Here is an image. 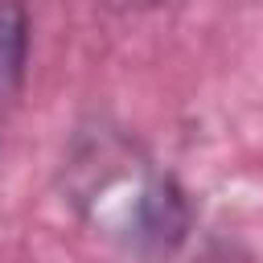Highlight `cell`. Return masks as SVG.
Returning a JSON list of instances; mask_svg holds the SVG:
<instances>
[{
    "instance_id": "cell-2",
    "label": "cell",
    "mask_w": 263,
    "mask_h": 263,
    "mask_svg": "<svg viewBox=\"0 0 263 263\" xmlns=\"http://www.w3.org/2000/svg\"><path fill=\"white\" fill-rule=\"evenodd\" d=\"M29 62V12L25 0H0V107L16 99Z\"/></svg>"
},
{
    "instance_id": "cell-3",
    "label": "cell",
    "mask_w": 263,
    "mask_h": 263,
    "mask_svg": "<svg viewBox=\"0 0 263 263\" xmlns=\"http://www.w3.org/2000/svg\"><path fill=\"white\" fill-rule=\"evenodd\" d=\"M201 263H242V255H238L234 247H226V242H214V247L205 251Z\"/></svg>"
},
{
    "instance_id": "cell-1",
    "label": "cell",
    "mask_w": 263,
    "mask_h": 263,
    "mask_svg": "<svg viewBox=\"0 0 263 263\" xmlns=\"http://www.w3.org/2000/svg\"><path fill=\"white\" fill-rule=\"evenodd\" d=\"M189 222H193V214H189V201H185V189L177 185V177L152 173L136 189V201L127 210V238L144 259H164L185 242Z\"/></svg>"
},
{
    "instance_id": "cell-4",
    "label": "cell",
    "mask_w": 263,
    "mask_h": 263,
    "mask_svg": "<svg viewBox=\"0 0 263 263\" xmlns=\"http://www.w3.org/2000/svg\"><path fill=\"white\" fill-rule=\"evenodd\" d=\"M107 8H119V12H144V8H156L160 0H103Z\"/></svg>"
}]
</instances>
